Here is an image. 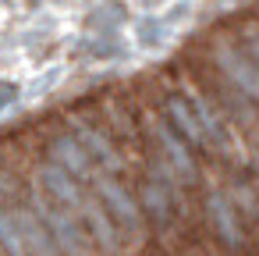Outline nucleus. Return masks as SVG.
I'll return each instance as SVG.
<instances>
[{
    "label": "nucleus",
    "instance_id": "obj_1",
    "mask_svg": "<svg viewBox=\"0 0 259 256\" xmlns=\"http://www.w3.org/2000/svg\"><path fill=\"white\" fill-rule=\"evenodd\" d=\"M47 224H50V231H54L57 245H61L68 256H89V242H85V235L75 228V221L50 213V217H47Z\"/></svg>",
    "mask_w": 259,
    "mask_h": 256
},
{
    "label": "nucleus",
    "instance_id": "obj_2",
    "mask_svg": "<svg viewBox=\"0 0 259 256\" xmlns=\"http://www.w3.org/2000/svg\"><path fill=\"white\" fill-rule=\"evenodd\" d=\"M15 224H18V235H22V245H25V249H32L36 256H54V242H50L47 228H43V224H36V217L18 213V217H15Z\"/></svg>",
    "mask_w": 259,
    "mask_h": 256
},
{
    "label": "nucleus",
    "instance_id": "obj_3",
    "mask_svg": "<svg viewBox=\"0 0 259 256\" xmlns=\"http://www.w3.org/2000/svg\"><path fill=\"white\" fill-rule=\"evenodd\" d=\"M103 192H107V199H110V206H114V213L128 224V228H135L139 224V210H135V203L124 196V192H117L114 185H103Z\"/></svg>",
    "mask_w": 259,
    "mask_h": 256
},
{
    "label": "nucleus",
    "instance_id": "obj_4",
    "mask_svg": "<svg viewBox=\"0 0 259 256\" xmlns=\"http://www.w3.org/2000/svg\"><path fill=\"white\" fill-rule=\"evenodd\" d=\"M89 224H93V231H96V238H100L103 249L117 245V235H114V228H110V221H107V213L100 206H89Z\"/></svg>",
    "mask_w": 259,
    "mask_h": 256
},
{
    "label": "nucleus",
    "instance_id": "obj_5",
    "mask_svg": "<svg viewBox=\"0 0 259 256\" xmlns=\"http://www.w3.org/2000/svg\"><path fill=\"white\" fill-rule=\"evenodd\" d=\"M0 242L11 249V256H25V245H22V235H18V224L0 217Z\"/></svg>",
    "mask_w": 259,
    "mask_h": 256
},
{
    "label": "nucleus",
    "instance_id": "obj_6",
    "mask_svg": "<svg viewBox=\"0 0 259 256\" xmlns=\"http://www.w3.org/2000/svg\"><path fill=\"white\" fill-rule=\"evenodd\" d=\"M213 217H217V228L224 231V238H227V242H238V228H234V221H231V210H227L220 199H213Z\"/></svg>",
    "mask_w": 259,
    "mask_h": 256
},
{
    "label": "nucleus",
    "instance_id": "obj_7",
    "mask_svg": "<svg viewBox=\"0 0 259 256\" xmlns=\"http://www.w3.org/2000/svg\"><path fill=\"white\" fill-rule=\"evenodd\" d=\"M146 206L153 210V217H167V199L160 189H146Z\"/></svg>",
    "mask_w": 259,
    "mask_h": 256
}]
</instances>
